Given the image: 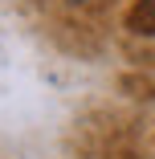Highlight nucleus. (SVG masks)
I'll return each instance as SVG.
<instances>
[{"label": "nucleus", "instance_id": "nucleus-1", "mask_svg": "<svg viewBox=\"0 0 155 159\" xmlns=\"http://www.w3.org/2000/svg\"><path fill=\"white\" fill-rule=\"evenodd\" d=\"M127 25L135 33H155V0H139L131 8V16H127Z\"/></svg>", "mask_w": 155, "mask_h": 159}, {"label": "nucleus", "instance_id": "nucleus-2", "mask_svg": "<svg viewBox=\"0 0 155 159\" xmlns=\"http://www.w3.org/2000/svg\"><path fill=\"white\" fill-rule=\"evenodd\" d=\"M70 4H82V0H70Z\"/></svg>", "mask_w": 155, "mask_h": 159}]
</instances>
